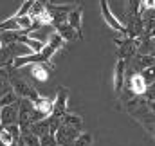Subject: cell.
Here are the masks:
<instances>
[{
  "mask_svg": "<svg viewBox=\"0 0 155 146\" xmlns=\"http://www.w3.org/2000/svg\"><path fill=\"white\" fill-rule=\"evenodd\" d=\"M9 87H11V90L16 94L18 99L36 101V98L40 96L38 90L33 88L29 81H25V78H15V76H11V78H9Z\"/></svg>",
  "mask_w": 155,
  "mask_h": 146,
  "instance_id": "1",
  "label": "cell"
},
{
  "mask_svg": "<svg viewBox=\"0 0 155 146\" xmlns=\"http://www.w3.org/2000/svg\"><path fill=\"white\" fill-rule=\"evenodd\" d=\"M99 7H101V16H103V20L107 22V25H108L112 31L119 33V35L128 36L126 25H124L121 20H117V16L112 13V9H110V5H108V0H99Z\"/></svg>",
  "mask_w": 155,
  "mask_h": 146,
  "instance_id": "2",
  "label": "cell"
},
{
  "mask_svg": "<svg viewBox=\"0 0 155 146\" xmlns=\"http://www.w3.org/2000/svg\"><path fill=\"white\" fill-rule=\"evenodd\" d=\"M67 103H69V88L60 87L58 94H56V98L52 101V114H51V117L61 119L67 114Z\"/></svg>",
  "mask_w": 155,
  "mask_h": 146,
  "instance_id": "3",
  "label": "cell"
},
{
  "mask_svg": "<svg viewBox=\"0 0 155 146\" xmlns=\"http://www.w3.org/2000/svg\"><path fill=\"white\" fill-rule=\"evenodd\" d=\"M78 135H79V130L72 128V126H67V124H60V128L54 134V139H56L58 146H72Z\"/></svg>",
  "mask_w": 155,
  "mask_h": 146,
  "instance_id": "4",
  "label": "cell"
},
{
  "mask_svg": "<svg viewBox=\"0 0 155 146\" xmlns=\"http://www.w3.org/2000/svg\"><path fill=\"white\" fill-rule=\"evenodd\" d=\"M124 83H126V61L117 58L116 67H114V74H112V88H114V92L117 96L123 92Z\"/></svg>",
  "mask_w": 155,
  "mask_h": 146,
  "instance_id": "5",
  "label": "cell"
},
{
  "mask_svg": "<svg viewBox=\"0 0 155 146\" xmlns=\"http://www.w3.org/2000/svg\"><path fill=\"white\" fill-rule=\"evenodd\" d=\"M116 43H117V49H119V60H132L135 54H137V47H135V41L134 38H128V36H123L121 40L116 38Z\"/></svg>",
  "mask_w": 155,
  "mask_h": 146,
  "instance_id": "6",
  "label": "cell"
},
{
  "mask_svg": "<svg viewBox=\"0 0 155 146\" xmlns=\"http://www.w3.org/2000/svg\"><path fill=\"white\" fill-rule=\"evenodd\" d=\"M0 124L9 126V124H18V103L16 105H7L0 108Z\"/></svg>",
  "mask_w": 155,
  "mask_h": 146,
  "instance_id": "7",
  "label": "cell"
},
{
  "mask_svg": "<svg viewBox=\"0 0 155 146\" xmlns=\"http://www.w3.org/2000/svg\"><path fill=\"white\" fill-rule=\"evenodd\" d=\"M128 90L134 94V96H144V92H146V83H144V79H143V76L139 72H132L128 76Z\"/></svg>",
  "mask_w": 155,
  "mask_h": 146,
  "instance_id": "8",
  "label": "cell"
},
{
  "mask_svg": "<svg viewBox=\"0 0 155 146\" xmlns=\"http://www.w3.org/2000/svg\"><path fill=\"white\" fill-rule=\"evenodd\" d=\"M81 22H83V9L76 5L69 15H67V24L76 31L78 38H83V33H81Z\"/></svg>",
  "mask_w": 155,
  "mask_h": 146,
  "instance_id": "9",
  "label": "cell"
},
{
  "mask_svg": "<svg viewBox=\"0 0 155 146\" xmlns=\"http://www.w3.org/2000/svg\"><path fill=\"white\" fill-rule=\"evenodd\" d=\"M33 105H35V110L38 112V115L41 119L51 117V114H52V99H51V98L38 96L36 101H33Z\"/></svg>",
  "mask_w": 155,
  "mask_h": 146,
  "instance_id": "10",
  "label": "cell"
},
{
  "mask_svg": "<svg viewBox=\"0 0 155 146\" xmlns=\"http://www.w3.org/2000/svg\"><path fill=\"white\" fill-rule=\"evenodd\" d=\"M132 60H134V71H132V72H143L144 69L155 65V58L144 56V54H135Z\"/></svg>",
  "mask_w": 155,
  "mask_h": 146,
  "instance_id": "11",
  "label": "cell"
},
{
  "mask_svg": "<svg viewBox=\"0 0 155 146\" xmlns=\"http://www.w3.org/2000/svg\"><path fill=\"white\" fill-rule=\"evenodd\" d=\"M56 27V33L61 36V40L63 41H71V40H74V38H78L76 31L67 24V22H61V24H58V25H54Z\"/></svg>",
  "mask_w": 155,
  "mask_h": 146,
  "instance_id": "12",
  "label": "cell"
},
{
  "mask_svg": "<svg viewBox=\"0 0 155 146\" xmlns=\"http://www.w3.org/2000/svg\"><path fill=\"white\" fill-rule=\"evenodd\" d=\"M31 76H33V79H36L40 83H45L49 79V71L45 69L43 63H33L31 65Z\"/></svg>",
  "mask_w": 155,
  "mask_h": 146,
  "instance_id": "13",
  "label": "cell"
},
{
  "mask_svg": "<svg viewBox=\"0 0 155 146\" xmlns=\"http://www.w3.org/2000/svg\"><path fill=\"white\" fill-rule=\"evenodd\" d=\"M29 132L33 134V135H36V137H43V135H47L49 134V121L47 119H41L38 123H33L31 126H29Z\"/></svg>",
  "mask_w": 155,
  "mask_h": 146,
  "instance_id": "14",
  "label": "cell"
},
{
  "mask_svg": "<svg viewBox=\"0 0 155 146\" xmlns=\"http://www.w3.org/2000/svg\"><path fill=\"white\" fill-rule=\"evenodd\" d=\"M61 124H67V126H72V128H76V130H83V119L76 115V114H65L63 117H61Z\"/></svg>",
  "mask_w": 155,
  "mask_h": 146,
  "instance_id": "15",
  "label": "cell"
},
{
  "mask_svg": "<svg viewBox=\"0 0 155 146\" xmlns=\"http://www.w3.org/2000/svg\"><path fill=\"white\" fill-rule=\"evenodd\" d=\"M16 143H18V146H40V139L36 135H33L31 132H24Z\"/></svg>",
  "mask_w": 155,
  "mask_h": 146,
  "instance_id": "16",
  "label": "cell"
},
{
  "mask_svg": "<svg viewBox=\"0 0 155 146\" xmlns=\"http://www.w3.org/2000/svg\"><path fill=\"white\" fill-rule=\"evenodd\" d=\"M92 144H94V135L90 132H79L76 141L72 143V146H92Z\"/></svg>",
  "mask_w": 155,
  "mask_h": 146,
  "instance_id": "17",
  "label": "cell"
},
{
  "mask_svg": "<svg viewBox=\"0 0 155 146\" xmlns=\"http://www.w3.org/2000/svg\"><path fill=\"white\" fill-rule=\"evenodd\" d=\"M16 103H18V98H16V94L13 90H9L7 94H4L0 98V108L2 107H7V105H16Z\"/></svg>",
  "mask_w": 155,
  "mask_h": 146,
  "instance_id": "18",
  "label": "cell"
},
{
  "mask_svg": "<svg viewBox=\"0 0 155 146\" xmlns=\"http://www.w3.org/2000/svg\"><path fill=\"white\" fill-rule=\"evenodd\" d=\"M143 76V79H144V83H146V87L148 85H152L155 83V67H148V69H144L143 72H139Z\"/></svg>",
  "mask_w": 155,
  "mask_h": 146,
  "instance_id": "19",
  "label": "cell"
},
{
  "mask_svg": "<svg viewBox=\"0 0 155 146\" xmlns=\"http://www.w3.org/2000/svg\"><path fill=\"white\" fill-rule=\"evenodd\" d=\"M15 141H18L20 139V135H22V130H20V124H9V126H2Z\"/></svg>",
  "mask_w": 155,
  "mask_h": 146,
  "instance_id": "20",
  "label": "cell"
},
{
  "mask_svg": "<svg viewBox=\"0 0 155 146\" xmlns=\"http://www.w3.org/2000/svg\"><path fill=\"white\" fill-rule=\"evenodd\" d=\"M40 146H58L56 144V139L52 134H47L43 137H40Z\"/></svg>",
  "mask_w": 155,
  "mask_h": 146,
  "instance_id": "21",
  "label": "cell"
},
{
  "mask_svg": "<svg viewBox=\"0 0 155 146\" xmlns=\"http://www.w3.org/2000/svg\"><path fill=\"white\" fill-rule=\"evenodd\" d=\"M0 143H4L5 146H11L13 143H16V141H15V139H13V137H11L7 132L2 128V130H0Z\"/></svg>",
  "mask_w": 155,
  "mask_h": 146,
  "instance_id": "22",
  "label": "cell"
},
{
  "mask_svg": "<svg viewBox=\"0 0 155 146\" xmlns=\"http://www.w3.org/2000/svg\"><path fill=\"white\" fill-rule=\"evenodd\" d=\"M143 98H144L146 101H155V83H152V85L146 87V92H144Z\"/></svg>",
  "mask_w": 155,
  "mask_h": 146,
  "instance_id": "23",
  "label": "cell"
},
{
  "mask_svg": "<svg viewBox=\"0 0 155 146\" xmlns=\"http://www.w3.org/2000/svg\"><path fill=\"white\" fill-rule=\"evenodd\" d=\"M146 108H148L155 115V101H146Z\"/></svg>",
  "mask_w": 155,
  "mask_h": 146,
  "instance_id": "24",
  "label": "cell"
},
{
  "mask_svg": "<svg viewBox=\"0 0 155 146\" xmlns=\"http://www.w3.org/2000/svg\"><path fill=\"white\" fill-rule=\"evenodd\" d=\"M36 2H40V4H45V5L49 4V0H36Z\"/></svg>",
  "mask_w": 155,
  "mask_h": 146,
  "instance_id": "25",
  "label": "cell"
},
{
  "mask_svg": "<svg viewBox=\"0 0 155 146\" xmlns=\"http://www.w3.org/2000/svg\"><path fill=\"white\" fill-rule=\"evenodd\" d=\"M152 135H153V137H155V126H153V130H152Z\"/></svg>",
  "mask_w": 155,
  "mask_h": 146,
  "instance_id": "26",
  "label": "cell"
},
{
  "mask_svg": "<svg viewBox=\"0 0 155 146\" xmlns=\"http://www.w3.org/2000/svg\"><path fill=\"white\" fill-rule=\"evenodd\" d=\"M11 146H18V143H13V144H11Z\"/></svg>",
  "mask_w": 155,
  "mask_h": 146,
  "instance_id": "27",
  "label": "cell"
},
{
  "mask_svg": "<svg viewBox=\"0 0 155 146\" xmlns=\"http://www.w3.org/2000/svg\"><path fill=\"white\" fill-rule=\"evenodd\" d=\"M0 146H5V144H4V143H0Z\"/></svg>",
  "mask_w": 155,
  "mask_h": 146,
  "instance_id": "28",
  "label": "cell"
}]
</instances>
